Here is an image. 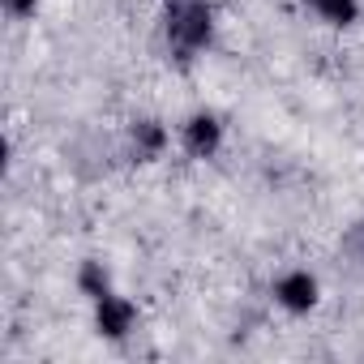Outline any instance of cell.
<instances>
[{
  "instance_id": "1",
  "label": "cell",
  "mask_w": 364,
  "mask_h": 364,
  "mask_svg": "<svg viewBox=\"0 0 364 364\" xmlns=\"http://www.w3.org/2000/svg\"><path fill=\"white\" fill-rule=\"evenodd\" d=\"M274 304L287 313V317H309L317 313L321 304V279L309 270V266H291L274 279Z\"/></svg>"
},
{
  "instance_id": "2",
  "label": "cell",
  "mask_w": 364,
  "mask_h": 364,
  "mask_svg": "<svg viewBox=\"0 0 364 364\" xmlns=\"http://www.w3.org/2000/svg\"><path fill=\"white\" fill-rule=\"evenodd\" d=\"M223 141H228V129H223V120L215 112H193V116H185V124H180V150L189 159L206 163V159H215L223 150Z\"/></svg>"
},
{
  "instance_id": "3",
  "label": "cell",
  "mask_w": 364,
  "mask_h": 364,
  "mask_svg": "<svg viewBox=\"0 0 364 364\" xmlns=\"http://www.w3.org/2000/svg\"><path fill=\"white\" fill-rule=\"evenodd\" d=\"M95 304V330L107 338V343H124L129 334H133V326H137V304L129 300V296H120L116 287L107 291V296H99V300H90Z\"/></svg>"
},
{
  "instance_id": "4",
  "label": "cell",
  "mask_w": 364,
  "mask_h": 364,
  "mask_svg": "<svg viewBox=\"0 0 364 364\" xmlns=\"http://www.w3.org/2000/svg\"><path fill=\"white\" fill-rule=\"evenodd\" d=\"M171 35H176L180 43H185L189 52L206 48V43H210V35H215V9L206 5V0H189V5L176 14Z\"/></svg>"
},
{
  "instance_id": "5",
  "label": "cell",
  "mask_w": 364,
  "mask_h": 364,
  "mask_svg": "<svg viewBox=\"0 0 364 364\" xmlns=\"http://www.w3.org/2000/svg\"><path fill=\"white\" fill-rule=\"evenodd\" d=\"M309 5H313V14H317L326 26L347 31V26L360 22V0H309Z\"/></svg>"
},
{
  "instance_id": "6",
  "label": "cell",
  "mask_w": 364,
  "mask_h": 364,
  "mask_svg": "<svg viewBox=\"0 0 364 364\" xmlns=\"http://www.w3.org/2000/svg\"><path fill=\"white\" fill-rule=\"evenodd\" d=\"M167 141H171V133H167L159 120H141V124L133 129V146H137L146 159H159V154L167 150Z\"/></svg>"
},
{
  "instance_id": "7",
  "label": "cell",
  "mask_w": 364,
  "mask_h": 364,
  "mask_svg": "<svg viewBox=\"0 0 364 364\" xmlns=\"http://www.w3.org/2000/svg\"><path fill=\"white\" fill-rule=\"evenodd\" d=\"M77 287L86 300H99L112 291V274L103 270V262H82V274H77Z\"/></svg>"
},
{
  "instance_id": "8",
  "label": "cell",
  "mask_w": 364,
  "mask_h": 364,
  "mask_svg": "<svg viewBox=\"0 0 364 364\" xmlns=\"http://www.w3.org/2000/svg\"><path fill=\"white\" fill-rule=\"evenodd\" d=\"M5 9H9V18H14V22H22V18H35L39 0H5Z\"/></svg>"
},
{
  "instance_id": "9",
  "label": "cell",
  "mask_w": 364,
  "mask_h": 364,
  "mask_svg": "<svg viewBox=\"0 0 364 364\" xmlns=\"http://www.w3.org/2000/svg\"><path fill=\"white\" fill-rule=\"evenodd\" d=\"M355 253H360V262H364V223L355 228Z\"/></svg>"
}]
</instances>
